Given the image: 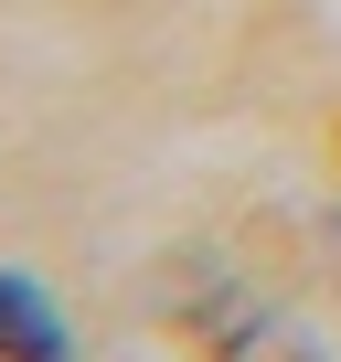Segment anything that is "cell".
Returning <instances> with one entry per match:
<instances>
[{"label":"cell","mask_w":341,"mask_h":362,"mask_svg":"<svg viewBox=\"0 0 341 362\" xmlns=\"http://www.w3.org/2000/svg\"><path fill=\"white\" fill-rule=\"evenodd\" d=\"M0 362H64V320L33 277H0Z\"/></svg>","instance_id":"6da1fadb"},{"label":"cell","mask_w":341,"mask_h":362,"mask_svg":"<svg viewBox=\"0 0 341 362\" xmlns=\"http://www.w3.org/2000/svg\"><path fill=\"white\" fill-rule=\"evenodd\" d=\"M224 362H320V341H299V330H267V320H245V330L224 341Z\"/></svg>","instance_id":"7a4b0ae2"}]
</instances>
